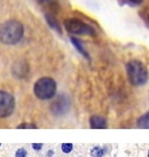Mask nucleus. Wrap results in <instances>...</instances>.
<instances>
[{"instance_id":"1","label":"nucleus","mask_w":149,"mask_h":157,"mask_svg":"<svg viewBox=\"0 0 149 157\" xmlns=\"http://www.w3.org/2000/svg\"><path fill=\"white\" fill-rule=\"evenodd\" d=\"M23 36V26L17 20H8L0 25V42L6 45L18 44Z\"/></svg>"},{"instance_id":"2","label":"nucleus","mask_w":149,"mask_h":157,"mask_svg":"<svg viewBox=\"0 0 149 157\" xmlns=\"http://www.w3.org/2000/svg\"><path fill=\"white\" fill-rule=\"evenodd\" d=\"M126 72L129 83L134 86H142L148 82V70L141 61L133 59L126 64Z\"/></svg>"},{"instance_id":"3","label":"nucleus","mask_w":149,"mask_h":157,"mask_svg":"<svg viewBox=\"0 0 149 157\" xmlns=\"http://www.w3.org/2000/svg\"><path fill=\"white\" fill-rule=\"evenodd\" d=\"M57 91V84L55 79L50 77H42L37 79L34 84V94L40 100H49L54 98Z\"/></svg>"},{"instance_id":"4","label":"nucleus","mask_w":149,"mask_h":157,"mask_svg":"<svg viewBox=\"0 0 149 157\" xmlns=\"http://www.w3.org/2000/svg\"><path fill=\"white\" fill-rule=\"evenodd\" d=\"M64 28L68 33L72 35H84V36H94L96 30L92 26H90L84 21H80L75 17L66 19L64 21Z\"/></svg>"},{"instance_id":"5","label":"nucleus","mask_w":149,"mask_h":157,"mask_svg":"<svg viewBox=\"0 0 149 157\" xmlns=\"http://www.w3.org/2000/svg\"><path fill=\"white\" fill-rule=\"evenodd\" d=\"M15 108L14 97L7 91L0 90V119L11 117Z\"/></svg>"},{"instance_id":"6","label":"nucleus","mask_w":149,"mask_h":157,"mask_svg":"<svg viewBox=\"0 0 149 157\" xmlns=\"http://www.w3.org/2000/svg\"><path fill=\"white\" fill-rule=\"evenodd\" d=\"M70 108V101L66 98L65 95H60L56 100L53 101L51 106H50V111L54 115H64L65 113L69 112Z\"/></svg>"},{"instance_id":"7","label":"nucleus","mask_w":149,"mask_h":157,"mask_svg":"<svg viewBox=\"0 0 149 157\" xmlns=\"http://www.w3.org/2000/svg\"><path fill=\"white\" fill-rule=\"evenodd\" d=\"M90 127L93 129L107 128V120L99 115H93L90 118Z\"/></svg>"},{"instance_id":"8","label":"nucleus","mask_w":149,"mask_h":157,"mask_svg":"<svg viewBox=\"0 0 149 157\" xmlns=\"http://www.w3.org/2000/svg\"><path fill=\"white\" fill-rule=\"evenodd\" d=\"M36 2L40 4V5L44 7L47 11L53 12V13H55V12H58V0H36Z\"/></svg>"},{"instance_id":"9","label":"nucleus","mask_w":149,"mask_h":157,"mask_svg":"<svg viewBox=\"0 0 149 157\" xmlns=\"http://www.w3.org/2000/svg\"><path fill=\"white\" fill-rule=\"evenodd\" d=\"M70 40H71V43L73 44V47L76 48V50H77L80 55H83L86 59H88V61H90V55H88V52L86 51V49L84 48V45L82 44V42H80L79 40L76 39V37H73V36H71V37H70Z\"/></svg>"},{"instance_id":"10","label":"nucleus","mask_w":149,"mask_h":157,"mask_svg":"<svg viewBox=\"0 0 149 157\" xmlns=\"http://www.w3.org/2000/svg\"><path fill=\"white\" fill-rule=\"evenodd\" d=\"M45 20H47V23L50 26V28L54 29L55 32H57L58 34H62V29H61V26H60V23L58 21L56 20V17H54V14H45Z\"/></svg>"},{"instance_id":"11","label":"nucleus","mask_w":149,"mask_h":157,"mask_svg":"<svg viewBox=\"0 0 149 157\" xmlns=\"http://www.w3.org/2000/svg\"><path fill=\"white\" fill-rule=\"evenodd\" d=\"M138 127L143 129H149V112L143 114L141 118L138 120Z\"/></svg>"},{"instance_id":"12","label":"nucleus","mask_w":149,"mask_h":157,"mask_svg":"<svg viewBox=\"0 0 149 157\" xmlns=\"http://www.w3.org/2000/svg\"><path fill=\"white\" fill-rule=\"evenodd\" d=\"M105 154V150L101 147H93L91 149V156L92 157H103Z\"/></svg>"},{"instance_id":"13","label":"nucleus","mask_w":149,"mask_h":157,"mask_svg":"<svg viewBox=\"0 0 149 157\" xmlns=\"http://www.w3.org/2000/svg\"><path fill=\"white\" fill-rule=\"evenodd\" d=\"M72 149H73L72 143H63V144H62V151L64 152V154H69V152H71Z\"/></svg>"},{"instance_id":"14","label":"nucleus","mask_w":149,"mask_h":157,"mask_svg":"<svg viewBox=\"0 0 149 157\" xmlns=\"http://www.w3.org/2000/svg\"><path fill=\"white\" fill-rule=\"evenodd\" d=\"M18 128L19 129H27V128H37V126L36 124H28V122H25V124H19L18 126Z\"/></svg>"},{"instance_id":"15","label":"nucleus","mask_w":149,"mask_h":157,"mask_svg":"<svg viewBox=\"0 0 149 157\" xmlns=\"http://www.w3.org/2000/svg\"><path fill=\"white\" fill-rule=\"evenodd\" d=\"M15 157H27V151L25 148H20L18 149L17 152H15Z\"/></svg>"},{"instance_id":"16","label":"nucleus","mask_w":149,"mask_h":157,"mask_svg":"<svg viewBox=\"0 0 149 157\" xmlns=\"http://www.w3.org/2000/svg\"><path fill=\"white\" fill-rule=\"evenodd\" d=\"M127 4L132 6H136V5H140V4H142V1L143 0H125Z\"/></svg>"},{"instance_id":"17","label":"nucleus","mask_w":149,"mask_h":157,"mask_svg":"<svg viewBox=\"0 0 149 157\" xmlns=\"http://www.w3.org/2000/svg\"><path fill=\"white\" fill-rule=\"evenodd\" d=\"M32 147H33L34 150H41L42 147H43V144H42V143H33Z\"/></svg>"},{"instance_id":"18","label":"nucleus","mask_w":149,"mask_h":157,"mask_svg":"<svg viewBox=\"0 0 149 157\" xmlns=\"http://www.w3.org/2000/svg\"><path fill=\"white\" fill-rule=\"evenodd\" d=\"M53 155H54V151H53V150H49L48 154H47V156L48 157H53Z\"/></svg>"},{"instance_id":"19","label":"nucleus","mask_w":149,"mask_h":157,"mask_svg":"<svg viewBox=\"0 0 149 157\" xmlns=\"http://www.w3.org/2000/svg\"><path fill=\"white\" fill-rule=\"evenodd\" d=\"M148 157H149V150H148Z\"/></svg>"},{"instance_id":"20","label":"nucleus","mask_w":149,"mask_h":157,"mask_svg":"<svg viewBox=\"0 0 149 157\" xmlns=\"http://www.w3.org/2000/svg\"><path fill=\"white\" fill-rule=\"evenodd\" d=\"M148 22H149V17H148Z\"/></svg>"},{"instance_id":"21","label":"nucleus","mask_w":149,"mask_h":157,"mask_svg":"<svg viewBox=\"0 0 149 157\" xmlns=\"http://www.w3.org/2000/svg\"><path fill=\"white\" fill-rule=\"evenodd\" d=\"M0 147H1V144H0Z\"/></svg>"}]
</instances>
